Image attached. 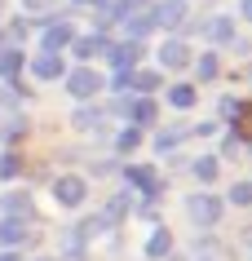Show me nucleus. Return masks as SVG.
<instances>
[{"label":"nucleus","mask_w":252,"mask_h":261,"mask_svg":"<svg viewBox=\"0 0 252 261\" xmlns=\"http://www.w3.org/2000/svg\"><path fill=\"white\" fill-rule=\"evenodd\" d=\"M67 89H71V97H93L102 89V75H98V71H89V67H80V71H71V75H67Z\"/></svg>","instance_id":"nucleus-1"},{"label":"nucleus","mask_w":252,"mask_h":261,"mask_svg":"<svg viewBox=\"0 0 252 261\" xmlns=\"http://www.w3.org/2000/svg\"><path fill=\"white\" fill-rule=\"evenodd\" d=\"M53 195H58V204L75 208V204H84V181L80 177H58L53 181Z\"/></svg>","instance_id":"nucleus-2"},{"label":"nucleus","mask_w":252,"mask_h":261,"mask_svg":"<svg viewBox=\"0 0 252 261\" xmlns=\"http://www.w3.org/2000/svg\"><path fill=\"white\" fill-rule=\"evenodd\" d=\"M75 40V31L67 27V22H49V27H44V54H58V49H67V44Z\"/></svg>","instance_id":"nucleus-3"},{"label":"nucleus","mask_w":252,"mask_h":261,"mask_svg":"<svg viewBox=\"0 0 252 261\" xmlns=\"http://www.w3.org/2000/svg\"><path fill=\"white\" fill-rule=\"evenodd\" d=\"M190 213H195L199 226H208V221L221 217V199H212V195H195V199H190Z\"/></svg>","instance_id":"nucleus-4"},{"label":"nucleus","mask_w":252,"mask_h":261,"mask_svg":"<svg viewBox=\"0 0 252 261\" xmlns=\"http://www.w3.org/2000/svg\"><path fill=\"white\" fill-rule=\"evenodd\" d=\"M0 244H5V248L27 244V221H22V217H5V221H0Z\"/></svg>","instance_id":"nucleus-5"},{"label":"nucleus","mask_w":252,"mask_h":261,"mask_svg":"<svg viewBox=\"0 0 252 261\" xmlns=\"http://www.w3.org/2000/svg\"><path fill=\"white\" fill-rule=\"evenodd\" d=\"M62 71H67V67H62V58H58V54H40L36 62H31V75H36V80H58Z\"/></svg>","instance_id":"nucleus-6"},{"label":"nucleus","mask_w":252,"mask_h":261,"mask_svg":"<svg viewBox=\"0 0 252 261\" xmlns=\"http://www.w3.org/2000/svg\"><path fill=\"white\" fill-rule=\"evenodd\" d=\"M18 71H22V49L5 44V49H0V75H5V80L14 84V80H18Z\"/></svg>","instance_id":"nucleus-7"},{"label":"nucleus","mask_w":252,"mask_h":261,"mask_svg":"<svg viewBox=\"0 0 252 261\" xmlns=\"http://www.w3.org/2000/svg\"><path fill=\"white\" fill-rule=\"evenodd\" d=\"M5 213L9 217H31V195L27 191H9L5 195Z\"/></svg>","instance_id":"nucleus-8"},{"label":"nucleus","mask_w":252,"mask_h":261,"mask_svg":"<svg viewBox=\"0 0 252 261\" xmlns=\"http://www.w3.org/2000/svg\"><path fill=\"white\" fill-rule=\"evenodd\" d=\"M106 54H111V62L120 71H128L133 62H137V44H115V49H106Z\"/></svg>","instance_id":"nucleus-9"},{"label":"nucleus","mask_w":252,"mask_h":261,"mask_svg":"<svg viewBox=\"0 0 252 261\" xmlns=\"http://www.w3.org/2000/svg\"><path fill=\"white\" fill-rule=\"evenodd\" d=\"M164 62L168 67H186V62H190V49H186L182 40H168L164 44Z\"/></svg>","instance_id":"nucleus-10"},{"label":"nucleus","mask_w":252,"mask_h":261,"mask_svg":"<svg viewBox=\"0 0 252 261\" xmlns=\"http://www.w3.org/2000/svg\"><path fill=\"white\" fill-rule=\"evenodd\" d=\"M182 14H186L182 5H177V0H168V5H159V9H155V22H164V27H173V22H177Z\"/></svg>","instance_id":"nucleus-11"},{"label":"nucleus","mask_w":252,"mask_h":261,"mask_svg":"<svg viewBox=\"0 0 252 261\" xmlns=\"http://www.w3.org/2000/svg\"><path fill=\"white\" fill-rule=\"evenodd\" d=\"M102 49H106V44H102L98 36H84V40H75V54H80V58H93V54H102Z\"/></svg>","instance_id":"nucleus-12"},{"label":"nucleus","mask_w":252,"mask_h":261,"mask_svg":"<svg viewBox=\"0 0 252 261\" xmlns=\"http://www.w3.org/2000/svg\"><path fill=\"white\" fill-rule=\"evenodd\" d=\"M168 244H173V239H168V230H155V234H151V244H146V252H151V257H164Z\"/></svg>","instance_id":"nucleus-13"},{"label":"nucleus","mask_w":252,"mask_h":261,"mask_svg":"<svg viewBox=\"0 0 252 261\" xmlns=\"http://www.w3.org/2000/svg\"><path fill=\"white\" fill-rule=\"evenodd\" d=\"M128 181H133V186H146V191H155V173H151V168H128Z\"/></svg>","instance_id":"nucleus-14"},{"label":"nucleus","mask_w":252,"mask_h":261,"mask_svg":"<svg viewBox=\"0 0 252 261\" xmlns=\"http://www.w3.org/2000/svg\"><path fill=\"white\" fill-rule=\"evenodd\" d=\"M168 97H173V107H190V102H195V89H190V84H177Z\"/></svg>","instance_id":"nucleus-15"},{"label":"nucleus","mask_w":252,"mask_h":261,"mask_svg":"<svg viewBox=\"0 0 252 261\" xmlns=\"http://www.w3.org/2000/svg\"><path fill=\"white\" fill-rule=\"evenodd\" d=\"M195 177L199 181H212V177H217V160H199V164H195Z\"/></svg>","instance_id":"nucleus-16"},{"label":"nucleus","mask_w":252,"mask_h":261,"mask_svg":"<svg viewBox=\"0 0 252 261\" xmlns=\"http://www.w3.org/2000/svg\"><path fill=\"white\" fill-rule=\"evenodd\" d=\"M208 36H212V40H230V22H226V18L208 22Z\"/></svg>","instance_id":"nucleus-17"},{"label":"nucleus","mask_w":252,"mask_h":261,"mask_svg":"<svg viewBox=\"0 0 252 261\" xmlns=\"http://www.w3.org/2000/svg\"><path fill=\"white\" fill-rule=\"evenodd\" d=\"M142 5H146V0H120V5H115L111 14H115V18H128L133 9H142Z\"/></svg>","instance_id":"nucleus-18"},{"label":"nucleus","mask_w":252,"mask_h":261,"mask_svg":"<svg viewBox=\"0 0 252 261\" xmlns=\"http://www.w3.org/2000/svg\"><path fill=\"white\" fill-rule=\"evenodd\" d=\"M133 115H137V124H151V120H155V102H137Z\"/></svg>","instance_id":"nucleus-19"},{"label":"nucleus","mask_w":252,"mask_h":261,"mask_svg":"<svg viewBox=\"0 0 252 261\" xmlns=\"http://www.w3.org/2000/svg\"><path fill=\"white\" fill-rule=\"evenodd\" d=\"M0 177H18V160L14 155H0Z\"/></svg>","instance_id":"nucleus-20"},{"label":"nucleus","mask_w":252,"mask_h":261,"mask_svg":"<svg viewBox=\"0 0 252 261\" xmlns=\"http://www.w3.org/2000/svg\"><path fill=\"white\" fill-rule=\"evenodd\" d=\"M199 75L212 80V75H217V58H199Z\"/></svg>","instance_id":"nucleus-21"},{"label":"nucleus","mask_w":252,"mask_h":261,"mask_svg":"<svg viewBox=\"0 0 252 261\" xmlns=\"http://www.w3.org/2000/svg\"><path fill=\"white\" fill-rule=\"evenodd\" d=\"M230 199H235V204H252V186H248V181H243V186H235V195H230Z\"/></svg>","instance_id":"nucleus-22"},{"label":"nucleus","mask_w":252,"mask_h":261,"mask_svg":"<svg viewBox=\"0 0 252 261\" xmlns=\"http://www.w3.org/2000/svg\"><path fill=\"white\" fill-rule=\"evenodd\" d=\"M137 146V128H128V133H120V151H133Z\"/></svg>","instance_id":"nucleus-23"},{"label":"nucleus","mask_w":252,"mask_h":261,"mask_svg":"<svg viewBox=\"0 0 252 261\" xmlns=\"http://www.w3.org/2000/svg\"><path fill=\"white\" fill-rule=\"evenodd\" d=\"M75 124H80V128H93V124H98V111H80V115H75Z\"/></svg>","instance_id":"nucleus-24"},{"label":"nucleus","mask_w":252,"mask_h":261,"mask_svg":"<svg viewBox=\"0 0 252 261\" xmlns=\"http://www.w3.org/2000/svg\"><path fill=\"white\" fill-rule=\"evenodd\" d=\"M155 84H159V75H151V71H146V75H137V89H146V93H151Z\"/></svg>","instance_id":"nucleus-25"},{"label":"nucleus","mask_w":252,"mask_h":261,"mask_svg":"<svg viewBox=\"0 0 252 261\" xmlns=\"http://www.w3.org/2000/svg\"><path fill=\"white\" fill-rule=\"evenodd\" d=\"M243 18H252V0H243Z\"/></svg>","instance_id":"nucleus-26"},{"label":"nucleus","mask_w":252,"mask_h":261,"mask_svg":"<svg viewBox=\"0 0 252 261\" xmlns=\"http://www.w3.org/2000/svg\"><path fill=\"white\" fill-rule=\"evenodd\" d=\"M80 5H106V0H80Z\"/></svg>","instance_id":"nucleus-27"}]
</instances>
